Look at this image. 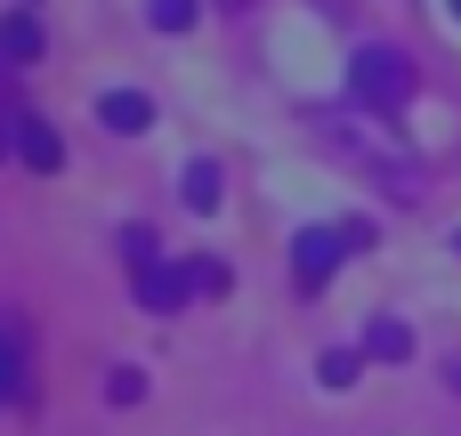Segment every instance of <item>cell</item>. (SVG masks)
<instances>
[{
	"label": "cell",
	"mask_w": 461,
	"mask_h": 436,
	"mask_svg": "<svg viewBox=\"0 0 461 436\" xmlns=\"http://www.w3.org/2000/svg\"><path fill=\"white\" fill-rule=\"evenodd\" d=\"M194 16H203V0H146V24L154 32H186Z\"/></svg>",
	"instance_id": "obj_10"
},
{
	"label": "cell",
	"mask_w": 461,
	"mask_h": 436,
	"mask_svg": "<svg viewBox=\"0 0 461 436\" xmlns=\"http://www.w3.org/2000/svg\"><path fill=\"white\" fill-rule=\"evenodd\" d=\"M41 57V24L32 16H0V65H32Z\"/></svg>",
	"instance_id": "obj_7"
},
{
	"label": "cell",
	"mask_w": 461,
	"mask_h": 436,
	"mask_svg": "<svg viewBox=\"0 0 461 436\" xmlns=\"http://www.w3.org/2000/svg\"><path fill=\"white\" fill-rule=\"evenodd\" d=\"M357 364H365V356H348V348H332V356H324L316 372H324V388H348V380H357Z\"/></svg>",
	"instance_id": "obj_12"
},
{
	"label": "cell",
	"mask_w": 461,
	"mask_h": 436,
	"mask_svg": "<svg viewBox=\"0 0 461 436\" xmlns=\"http://www.w3.org/2000/svg\"><path fill=\"white\" fill-rule=\"evenodd\" d=\"M97 121H105L113 138H138V129L154 121V97H138V89H105V97H97Z\"/></svg>",
	"instance_id": "obj_4"
},
{
	"label": "cell",
	"mask_w": 461,
	"mask_h": 436,
	"mask_svg": "<svg viewBox=\"0 0 461 436\" xmlns=\"http://www.w3.org/2000/svg\"><path fill=\"white\" fill-rule=\"evenodd\" d=\"M340 251H357L348 227H340V235H332V227H300V235H292V275H300V291H324V283L340 275Z\"/></svg>",
	"instance_id": "obj_3"
},
{
	"label": "cell",
	"mask_w": 461,
	"mask_h": 436,
	"mask_svg": "<svg viewBox=\"0 0 461 436\" xmlns=\"http://www.w3.org/2000/svg\"><path fill=\"white\" fill-rule=\"evenodd\" d=\"M138 396H146V372L138 364H113L105 372V405H138Z\"/></svg>",
	"instance_id": "obj_11"
},
{
	"label": "cell",
	"mask_w": 461,
	"mask_h": 436,
	"mask_svg": "<svg viewBox=\"0 0 461 436\" xmlns=\"http://www.w3.org/2000/svg\"><path fill=\"white\" fill-rule=\"evenodd\" d=\"M348 89H357V105L397 113V105L413 97V65H405V49H357V57H348Z\"/></svg>",
	"instance_id": "obj_1"
},
{
	"label": "cell",
	"mask_w": 461,
	"mask_h": 436,
	"mask_svg": "<svg viewBox=\"0 0 461 436\" xmlns=\"http://www.w3.org/2000/svg\"><path fill=\"white\" fill-rule=\"evenodd\" d=\"M446 8H454V16H461V0H446Z\"/></svg>",
	"instance_id": "obj_15"
},
{
	"label": "cell",
	"mask_w": 461,
	"mask_h": 436,
	"mask_svg": "<svg viewBox=\"0 0 461 436\" xmlns=\"http://www.w3.org/2000/svg\"><path fill=\"white\" fill-rule=\"evenodd\" d=\"M446 380H454V388H461V356H454V364H446Z\"/></svg>",
	"instance_id": "obj_14"
},
{
	"label": "cell",
	"mask_w": 461,
	"mask_h": 436,
	"mask_svg": "<svg viewBox=\"0 0 461 436\" xmlns=\"http://www.w3.org/2000/svg\"><path fill=\"white\" fill-rule=\"evenodd\" d=\"M365 356H373V364H405V356H413V332H405L397 316H373V324H365Z\"/></svg>",
	"instance_id": "obj_6"
},
{
	"label": "cell",
	"mask_w": 461,
	"mask_h": 436,
	"mask_svg": "<svg viewBox=\"0 0 461 436\" xmlns=\"http://www.w3.org/2000/svg\"><path fill=\"white\" fill-rule=\"evenodd\" d=\"M16 154H24L32 170H65V138H57L49 121H32V113L16 121Z\"/></svg>",
	"instance_id": "obj_5"
},
{
	"label": "cell",
	"mask_w": 461,
	"mask_h": 436,
	"mask_svg": "<svg viewBox=\"0 0 461 436\" xmlns=\"http://www.w3.org/2000/svg\"><path fill=\"white\" fill-rule=\"evenodd\" d=\"M24 396V340H16V324H0V405H16Z\"/></svg>",
	"instance_id": "obj_9"
},
{
	"label": "cell",
	"mask_w": 461,
	"mask_h": 436,
	"mask_svg": "<svg viewBox=\"0 0 461 436\" xmlns=\"http://www.w3.org/2000/svg\"><path fill=\"white\" fill-rule=\"evenodd\" d=\"M178 194H186V210H219V162H186Z\"/></svg>",
	"instance_id": "obj_8"
},
{
	"label": "cell",
	"mask_w": 461,
	"mask_h": 436,
	"mask_svg": "<svg viewBox=\"0 0 461 436\" xmlns=\"http://www.w3.org/2000/svg\"><path fill=\"white\" fill-rule=\"evenodd\" d=\"M454 251H461V235H454Z\"/></svg>",
	"instance_id": "obj_16"
},
{
	"label": "cell",
	"mask_w": 461,
	"mask_h": 436,
	"mask_svg": "<svg viewBox=\"0 0 461 436\" xmlns=\"http://www.w3.org/2000/svg\"><path fill=\"white\" fill-rule=\"evenodd\" d=\"M8 154H16V121H0V162H8Z\"/></svg>",
	"instance_id": "obj_13"
},
{
	"label": "cell",
	"mask_w": 461,
	"mask_h": 436,
	"mask_svg": "<svg viewBox=\"0 0 461 436\" xmlns=\"http://www.w3.org/2000/svg\"><path fill=\"white\" fill-rule=\"evenodd\" d=\"M194 291H211L203 283V259H146L138 267V307H154V316H178Z\"/></svg>",
	"instance_id": "obj_2"
}]
</instances>
